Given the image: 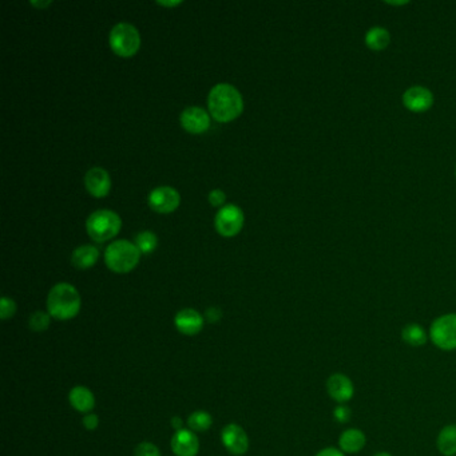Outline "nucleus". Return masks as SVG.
I'll use <instances>...</instances> for the list:
<instances>
[{"instance_id":"obj_9","label":"nucleus","mask_w":456,"mask_h":456,"mask_svg":"<svg viewBox=\"0 0 456 456\" xmlns=\"http://www.w3.org/2000/svg\"><path fill=\"white\" fill-rule=\"evenodd\" d=\"M181 197L172 186H160L150 192L147 197L149 207L158 213H172L180 207Z\"/></svg>"},{"instance_id":"obj_11","label":"nucleus","mask_w":456,"mask_h":456,"mask_svg":"<svg viewBox=\"0 0 456 456\" xmlns=\"http://www.w3.org/2000/svg\"><path fill=\"white\" fill-rule=\"evenodd\" d=\"M403 103L413 113H424L434 105V94L427 87H410L403 94Z\"/></svg>"},{"instance_id":"obj_28","label":"nucleus","mask_w":456,"mask_h":456,"mask_svg":"<svg viewBox=\"0 0 456 456\" xmlns=\"http://www.w3.org/2000/svg\"><path fill=\"white\" fill-rule=\"evenodd\" d=\"M227 200L225 193L221 189H214L209 193V202L212 204V207H221Z\"/></svg>"},{"instance_id":"obj_21","label":"nucleus","mask_w":456,"mask_h":456,"mask_svg":"<svg viewBox=\"0 0 456 456\" xmlns=\"http://www.w3.org/2000/svg\"><path fill=\"white\" fill-rule=\"evenodd\" d=\"M403 341L405 344H408L410 347L419 348L424 346L428 340V336L424 331L423 326L416 323H411L403 328L402 331Z\"/></svg>"},{"instance_id":"obj_10","label":"nucleus","mask_w":456,"mask_h":456,"mask_svg":"<svg viewBox=\"0 0 456 456\" xmlns=\"http://www.w3.org/2000/svg\"><path fill=\"white\" fill-rule=\"evenodd\" d=\"M326 392L337 404H346L355 395V385L344 373H333L326 380Z\"/></svg>"},{"instance_id":"obj_13","label":"nucleus","mask_w":456,"mask_h":456,"mask_svg":"<svg viewBox=\"0 0 456 456\" xmlns=\"http://www.w3.org/2000/svg\"><path fill=\"white\" fill-rule=\"evenodd\" d=\"M170 447L175 456H197L200 451V440L195 431L182 428L172 436Z\"/></svg>"},{"instance_id":"obj_15","label":"nucleus","mask_w":456,"mask_h":456,"mask_svg":"<svg viewBox=\"0 0 456 456\" xmlns=\"http://www.w3.org/2000/svg\"><path fill=\"white\" fill-rule=\"evenodd\" d=\"M85 186L93 197L108 196L111 187L109 173L102 167H91L85 175Z\"/></svg>"},{"instance_id":"obj_23","label":"nucleus","mask_w":456,"mask_h":456,"mask_svg":"<svg viewBox=\"0 0 456 456\" xmlns=\"http://www.w3.org/2000/svg\"><path fill=\"white\" fill-rule=\"evenodd\" d=\"M157 244H158V239H157L155 233H152L150 230H145L135 236V245L140 252L145 253V254H149V253L154 252L157 248Z\"/></svg>"},{"instance_id":"obj_19","label":"nucleus","mask_w":456,"mask_h":456,"mask_svg":"<svg viewBox=\"0 0 456 456\" xmlns=\"http://www.w3.org/2000/svg\"><path fill=\"white\" fill-rule=\"evenodd\" d=\"M436 445L442 455L456 456V424H448L440 430Z\"/></svg>"},{"instance_id":"obj_7","label":"nucleus","mask_w":456,"mask_h":456,"mask_svg":"<svg viewBox=\"0 0 456 456\" xmlns=\"http://www.w3.org/2000/svg\"><path fill=\"white\" fill-rule=\"evenodd\" d=\"M214 225L221 236L234 237L244 225V213L237 205H225L218 210Z\"/></svg>"},{"instance_id":"obj_22","label":"nucleus","mask_w":456,"mask_h":456,"mask_svg":"<svg viewBox=\"0 0 456 456\" xmlns=\"http://www.w3.org/2000/svg\"><path fill=\"white\" fill-rule=\"evenodd\" d=\"M213 424V418L207 411H195L187 418V427L195 432L207 431Z\"/></svg>"},{"instance_id":"obj_20","label":"nucleus","mask_w":456,"mask_h":456,"mask_svg":"<svg viewBox=\"0 0 456 456\" xmlns=\"http://www.w3.org/2000/svg\"><path fill=\"white\" fill-rule=\"evenodd\" d=\"M391 43V35L384 27H372L366 33V44L372 51H383Z\"/></svg>"},{"instance_id":"obj_17","label":"nucleus","mask_w":456,"mask_h":456,"mask_svg":"<svg viewBox=\"0 0 456 456\" xmlns=\"http://www.w3.org/2000/svg\"><path fill=\"white\" fill-rule=\"evenodd\" d=\"M367 445V436L358 428H348L338 437V448L344 454H358Z\"/></svg>"},{"instance_id":"obj_34","label":"nucleus","mask_w":456,"mask_h":456,"mask_svg":"<svg viewBox=\"0 0 456 456\" xmlns=\"http://www.w3.org/2000/svg\"><path fill=\"white\" fill-rule=\"evenodd\" d=\"M157 3L161 6H167V7H174V6L181 4V1H157Z\"/></svg>"},{"instance_id":"obj_16","label":"nucleus","mask_w":456,"mask_h":456,"mask_svg":"<svg viewBox=\"0 0 456 456\" xmlns=\"http://www.w3.org/2000/svg\"><path fill=\"white\" fill-rule=\"evenodd\" d=\"M68 402L76 411L83 415L93 413V410L95 408L94 393L83 385H76L74 388H71V391L68 393Z\"/></svg>"},{"instance_id":"obj_24","label":"nucleus","mask_w":456,"mask_h":456,"mask_svg":"<svg viewBox=\"0 0 456 456\" xmlns=\"http://www.w3.org/2000/svg\"><path fill=\"white\" fill-rule=\"evenodd\" d=\"M51 324V316L48 312L36 311L28 318V326L33 332H44Z\"/></svg>"},{"instance_id":"obj_26","label":"nucleus","mask_w":456,"mask_h":456,"mask_svg":"<svg viewBox=\"0 0 456 456\" xmlns=\"http://www.w3.org/2000/svg\"><path fill=\"white\" fill-rule=\"evenodd\" d=\"M135 456H161V451L152 442H142L135 448Z\"/></svg>"},{"instance_id":"obj_29","label":"nucleus","mask_w":456,"mask_h":456,"mask_svg":"<svg viewBox=\"0 0 456 456\" xmlns=\"http://www.w3.org/2000/svg\"><path fill=\"white\" fill-rule=\"evenodd\" d=\"M82 423H83V427H85L86 430H88V431H94V430H97L99 425L98 415H95V413H87V415L83 416Z\"/></svg>"},{"instance_id":"obj_12","label":"nucleus","mask_w":456,"mask_h":456,"mask_svg":"<svg viewBox=\"0 0 456 456\" xmlns=\"http://www.w3.org/2000/svg\"><path fill=\"white\" fill-rule=\"evenodd\" d=\"M174 326L185 336H196L204 329V316L196 309L185 308L174 317Z\"/></svg>"},{"instance_id":"obj_18","label":"nucleus","mask_w":456,"mask_h":456,"mask_svg":"<svg viewBox=\"0 0 456 456\" xmlns=\"http://www.w3.org/2000/svg\"><path fill=\"white\" fill-rule=\"evenodd\" d=\"M99 252L93 245H81L71 254V264L78 269H90L98 261Z\"/></svg>"},{"instance_id":"obj_5","label":"nucleus","mask_w":456,"mask_h":456,"mask_svg":"<svg viewBox=\"0 0 456 456\" xmlns=\"http://www.w3.org/2000/svg\"><path fill=\"white\" fill-rule=\"evenodd\" d=\"M109 42L111 50L115 54L129 58L137 54V51L140 50L141 36L133 24L120 22L111 28Z\"/></svg>"},{"instance_id":"obj_30","label":"nucleus","mask_w":456,"mask_h":456,"mask_svg":"<svg viewBox=\"0 0 456 456\" xmlns=\"http://www.w3.org/2000/svg\"><path fill=\"white\" fill-rule=\"evenodd\" d=\"M221 317H222V312L218 306H210L205 312V318L209 323H218L221 320Z\"/></svg>"},{"instance_id":"obj_33","label":"nucleus","mask_w":456,"mask_h":456,"mask_svg":"<svg viewBox=\"0 0 456 456\" xmlns=\"http://www.w3.org/2000/svg\"><path fill=\"white\" fill-rule=\"evenodd\" d=\"M30 4L33 7H39V9H46L47 6L51 4L50 0H46V1H30Z\"/></svg>"},{"instance_id":"obj_6","label":"nucleus","mask_w":456,"mask_h":456,"mask_svg":"<svg viewBox=\"0 0 456 456\" xmlns=\"http://www.w3.org/2000/svg\"><path fill=\"white\" fill-rule=\"evenodd\" d=\"M430 338L442 351L456 349V314H447L435 318L430 326Z\"/></svg>"},{"instance_id":"obj_35","label":"nucleus","mask_w":456,"mask_h":456,"mask_svg":"<svg viewBox=\"0 0 456 456\" xmlns=\"http://www.w3.org/2000/svg\"><path fill=\"white\" fill-rule=\"evenodd\" d=\"M373 456H392L391 454H390V452H384V451H383V452H378V454H375V455Z\"/></svg>"},{"instance_id":"obj_4","label":"nucleus","mask_w":456,"mask_h":456,"mask_svg":"<svg viewBox=\"0 0 456 456\" xmlns=\"http://www.w3.org/2000/svg\"><path fill=\"white\" fill-rule=\"evenodd\" d=\"M120 216L109 209H100L91 213L86 221L87 233L97 242H105L115 237L120 233Z\"/></svg>"},{"instance_id":"obj_3","label":"nucleus","mask_w":456,"mask_h":456,"mask_svg":"<svg viewBox=\"0 0 456 456\" xmlns=\"http://www.w3.org/2000/svg\"><path fill=\"white\" fill-rule=\"evenodd\" d=\"M140 259L141 252L137 245L126 239L114 241L105 252V262L115 273H129L138 265Z\"/></svg>"},{"instance_id":"obj_32","label":"nucleus","mask_w":456,"mask_h":456,"mask_svg":"<svg viewBox=\"0 0 456 456\" xmlns=\"http://www.w3.org/2000/svg\"><path fill=\"white\" fill-rule=\"evenodd\" d=\"M170 424H172V427L175 431H180V430L184 428V422H182V419L180 416H173L172 420H170Z\"/></svg>"},{"instance_id":"obj_8","label":"nucleus","mask_w":456,"mask_h":456,"mask_svg":"<svg viewBox=\"0 0 456 456\" xmlns=\"http://www.w3.org/2000/svg\"><path fill=\"white\" fill-rule=\"evenodd\" d=\"M221 442L232 455H245L249 450V437L245 430L236 423H229L222 428Z\"/></svg>"},{"instance_id":"obj_27","label":"nucleus","mask_w":456,"mask_h":456,"mask_svg":"<svg viewBox=\"0 0 456 456\" xmlns=\"http://www.w3.org/2000/svg\"><path fill=\"white\" fill-rule=\"evenodd\" d=\"M333 419L338 423L346 424L351 420V410L346 404H338L333 410Z\"/></svg>"},{"instance_id":"obj_2","label":"nucleus","mask_w":456,"mask_h":456,"mask_svg":"<svg viewBox=\"0 0 456 456\" xmlns=\"http://www.w3.org/2000/svg\"><path fill=\"white\" fill-rule=\"evenodd\" d=\"M81 304L79 292L71 284H56L47 296V312L59 321L76 317L81 311Z\"/></svg>"},{"instance_id":"obj_14","label":"nucleus","mask_w":456,"mask_h":456,"mask_svg":"<svg viewBox=\"0 0 456 456\" xmlns=\"http://www.w3.org/2000/svg\"><path fill=\"white\" fill-rule=\"evenodd\" d=\"M181 125L186 131L192 134H201L205 133L210 126V117L207 111L198 106H190L186 108L181 113Z\"/></svg>"},{"instance_id":"obj_25","label":"nucleus","mask_w":456,"mask_h":456,"mask_svg":"<svg viewBox=\"0 0 456 456\" xmlns=\"http://www.w3.org/2000/svg\"><path fill=\"white\" fill-rule=\"evenodd\" d=\"M15 314H16L15 301L10 297H7V296L1 297V301H0V318L1 320H10Z\"/></svg>"},{"instance_id":"obj_31","label":"nucleus","mask_w":456,"mask_h":456,"mask_svg":"<svg viewBox=\"0 0 456 456\" xmlns=\"http://www.w3.org/2000/svg\"><path fill=\"white\" fill-rule=\"evenodd\" d=\"M315 456H346V454L336 447H326V448H323L321 451H318Z\"/></svg>"},{"instance_id":"obj_1","label":"nucleus","mask_w":456,"mask_h":456,"mask_svg":"<svg viewBox=\"0 0 456 456\" xmlns=\"http://www.w3.org/2000/svg\"><path fill=\"white\" fill-rule=\"evenodd\" d=\"M209 111L218 122L236 120L244 109V100L239 90L229 83H218L209 93Z\"/></svg>"}]
</instances>
